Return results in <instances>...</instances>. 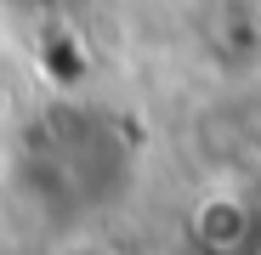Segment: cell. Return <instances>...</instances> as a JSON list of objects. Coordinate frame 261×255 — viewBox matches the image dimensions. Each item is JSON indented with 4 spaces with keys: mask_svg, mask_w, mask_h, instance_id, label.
I'll return each instance as SVG.
<instances>
[{
    "mask_svg": "<svg viewBox=\"0 0 261 255\" xmlns=\"http://www.w3.org/2000/svg\"><path fill=\"white\" fill-rule=\"evenodd\" d=\"M80 255H97V249H80Z\"/></svg>",
    "mask_w": 261,
    "mask_h": 255,
    "instance_id": "obj_1",
    "label": "cell"
}]
</instances>
